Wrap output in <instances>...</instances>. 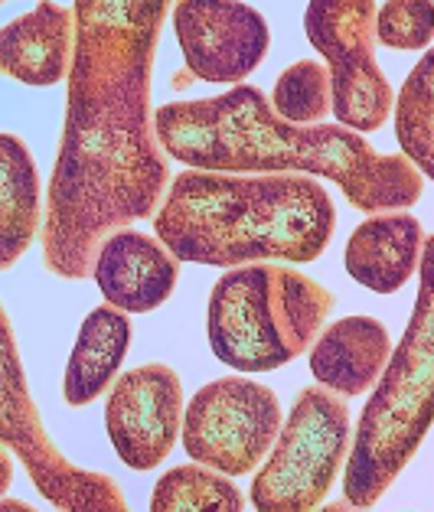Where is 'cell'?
<instances>
[{"label": "cell", "instance_id": "7c38bea8", "mask_svg": "<svg viewBox=\"0 0 434 512\" xmlns=\"http://www.w3.org/2000/svg\"><path fill=\"white\" fill-rule=\"evenodd\" d=\"M177 274L180 261L164 242L131 229L105 235L92 261L98 291L124 314H151L167 304L177 287Z\"/></svg>", "mask_w": 434, "mask_h": 512}, {"label": "cell", "instance_id": "30bf717a", "mask_svg": "<svg viewBox=\"0 0 434 512\" xmlns=\"http://www.w3.org/2000/svg\"><path fill=\"white\" fill-rule=\"evenodd\" d=\"M173 33L186 72L216 85L252 76L271 43L265 17L242 0H177Z\"/></svg>", "mask_w": 434, "mask_h": 512}, {"label": "cell", "instance_id": "44dd1931", "mask_svg": "<svg viewBox=\"0 0 434 512\" xmlns=\"http://www.w3.org/2000/svg\"><path fill=\"white\" fill-rule=\"evenodd\" d=\"M376 40L389 49H425L434 40V0H386L376 14Z\"/></svg>", "mask_w": 434, "mask_h": 512}, {"label": "cell", "instance_id": "5b68a950", "mask_svg": "<svg viewBox=\"0 0 434 512\" xmlns=\"http://www.w3.org/2000/svg\"><path fill=\"white\" fill-rule=\"evenodd\" d=\"M330 307L324 287L294 268H235L209 294V346L239 372L281 369L317 340Z\"/></svg>", "mask_w": 434, "mask_h": 512}, {"label": "cell", "instance_id": "6da1fadb", "mask_svg": "<svg viewBox=\"0 0 434 512\" xmlns=\"http://www.w3.org/2000/svg\"><path fill=\"white\" fill-rule=\"evenodd\" d=\"M170 0H76L69 105L49 180L43 261L79 281L105 235L147 219L167 186L151 66Z\"/></svg>", "mask_w": 434, "mask_h": 512}, {"label": "cell", "instance_id": "8fae6325", "mask_svg": "<svg viewBox=\"0 0 434 512\" xmlns=\"http://www.w3.org/2000/svg\"><path fill=\"white\" fill-rule=\"evenodd\" d=\"M180 421V376L160 362L124 372L105 402V428L111 447L124 464L141 473L164 464L177 444Z\"/></svg>", "mask_w": 434, "mask_h": 512}, {"label": "cell", "instance_id": "cb8c5ba5", "mask_svg": "<svg viewBox=\"0 0 434 512\" xmlns=\"http://www.w3.org/2000/svg\"><path fill=\"white\" fill-rule=\"evenodd\" d=\"M0 4H4V0H0Z\"/></svg>", "mask_w": 434, "mask_h": 512}, {"label": "cell", "instance_id": "ba28073f", "mask_svg": "<svg viewBox=\"0 0 434 512\" xmlns=\"http://www.w3.org/2000/svg\"><path fill=\"white\" fill-rule=\"evenodd\" d=\"M304 33L330 66L337 121L350 131H379L395 108V95L372 56L376 0H310Z\"/></svg>", "mask_w": 434, "mask_h": 512}, {"label": "cell", "instance_id": "2e32d148", "mask_svg": "<svg viewBox=\"0 0 434 512\" xmlns=\"http://www.w3.org/2000/svg\"><path fill=\"white\" fill-rule=\"evenodd\" d=\"M131 343V323L118 307H95L82 320L79 340L72 346L66 379H62V398L72 408H82L95 402L98 395L108 392L115 382V372L121 369L124 353Z\"/></svg>", "mask_w": 434, "mask_h": 512}, {"label": "cell", "instance_id": "603a6c76", "mask_svg": "<svg viewBox=\"0 0 434 512\" xmlns=\"http://www.w3.org/2000/svg\"><path fill=\"white\" fill-rule=\"evenodd\" d=\"M0 509H27L23 503H0Z\"/></svg>", "mask_w": 434, "mask_h": 512}, {"label": "cell", "instance_id": "d6986e66", "mask_svg": "<svg viewBox=\"0 0 434 512\" xmlns=\"http://www.w3.org/2000/svg\"><path fill=\"white\" fill-rule=\"evenodd\" d=\"M154 512H239L242 493L226 480V473L200 470V467H173L157 480L151 493Z\"/></svg>", "mask_w": 434, "mask_h": 512}, {"label": "cell", "instance_id": "5bb4252c", "mask_svg": "<svg viewBox=\"0 0 434 512\" xmlns=\"http://www.w3.org/2000/svg\"><path fill=\"white\" fill-rule=\"evenodd\" d=\"M72 14L53 0H40L23 17L0 27V72L33 89H49L69 72Z\"/></svg>", "mask_w": 434, "mask_h": 512}, {"label": "cell", "instance_id": "7402d4cb", "mask_svg": "<svg viewBox=\"0 0 434 512\" xmlns=\"http://www.w3.org/2000/svg\"><path fill=\"white\" fill-rule=\"evenodd\" d=\"M10 483H14V464H10V457L0 451V496L10 490Z\"/></svg>", "mask_w": 434, "mask_h": 512}, {"label": "cell", "instance_id": "277c9868", "mask_svg": "<svg viewBox=\"0 0 434 512\" xmlns=\"http://www.w3.org/2000/svg\"><path fill=\"white\" fill-rule=\"evenodd\" d=\"M418 281L412 320L356 424L343 477L346 506L356 509L379 503L434 424V235L421 248Z\"/></svg>", "mask_w": 434, "mask_h": 512}, {"label": "cell", "instance_id": "e0dca14e", "mask_svg": "<svg viewBox=\"0 0 434 512\" xmlns=\"http://www.w3.org/2000/svg\"><path fill=\"white\" fill-rule=\"evenodd\" d=\"M40 229V173L27 144L0 134V271L14 268Z\"/></svg>", "mask_w": 434, "mask_h": 512}, {"label": "cell", "instance_id": "8992f818", "mask_svg": "<svg viewBox=\"0 0 434 512\" xmlns=\"http://www.w3.org/2000/svg\"><path fill=\"white\" fill-rule=\"evenodd\" d=\"M350 451V411L324 385L297 395L278 444L252 480V506L262 512H307L324 503Z\"/></svg>", "mask_w": 434, "mask_h": 512}, {"label": "cell", "instance_id": "52a82bcc", "mask_svg": "<svg viewBox=\"0 0 434 512\" xmlns=\"http://www.w3.org/2000/svg\"><path fill=\"white\" fill-rule=\"evenodd\" d=\"M0 444H10L27 467L33 486L56 509L66 512H124L128 503L121 486L105 477L76 467L56 451L43 431L40 411L27 389V372L17 353L14 330L0 307Z\"/></svg>", "mask_w": 434, "mask_h": 512}, {"label": "cell", "instance_id": "ac0fdd59", "mask_svg": "<svg viewBox=\"0 0 434 512\" xmlns=\"http://www.w3.org/2000/svg\"><path fill=\"white\" fill-rule=\"evenodd\" d=\"M395 137L418 173L434 183V46L402 85L395 102Z\"/></svg>", "mask_w": 434, "mask_h": 512}, {"label": "cell", "instance_id": "7a4b0ae2", "mask_svg": "<svg viewBox=\"0 0 434 512\" xmlns=\"http://www.w3.org/2000/svg\"><path fill=\"white\" fill-rule=\"evenodd\" d=\"M154 134L170 157L193 170L317 173L363 212L408 209L421 196V173L408 157L379 154L343 124L284 121L255 85L157 108Z\"/></svg>", "mask_w": 434, "mask_h": 512}, {"label": "cell", "instance_id": "ffe728a7", "mask_svg": "<svg viewBox=\"0 0 434 512\" xmlns=\"http://www.w3.org/2000/svg\"><path fill=\"white\" fill-rule=\"evenodd\" d=\"M275 115L291 124H317L324 121L327 111H333L330 98V72L320 62L301 59L288 66L275 82L271 95Z\"/></svg>", "mask_w": 434, "mask_h": 512}, {"label": "cell", "instance_id": "4fadbf2b", "mask_svg": "<svg viewBox=\"0 0 434 512\" xmlns=\"http://www.w3.org/2000/svg\"><path fill=\"white\" fill-rule=\"evenodd\" d=\"M389 356V330L376 317H343L317 333L310 349V376L324 389L353 398L379 382Z\"/></svg>", "mask_w": 434, "mask_h": 512}, {"label": "cell", "instance_id": "9c48e42d", "mask_svg": "<svg viewBox=\"0 0 434 512\" xmlns=\"http://www.w3.org/2000/svg\"><path fill=\"white\" fill-rule=\"evenodd\" d=\"M281 431V405L268 385L226 376L203 385L183 415V451L226 477L255 470Z\"/></svg>", "mask_w": 434, "mask_h": 512}, {"label": "cell", "instance_id": "9a60e30c", "mask_svg": "<svg viewBox=\"0 0 434 512\" xmlns=\"http://www.w3.org/2000/svg\"><path fill=\"white\" fill-rule=\"evenodd\" d=\"M421 248H425L421 222L408 212H386L359 222L346 242L343 261L350 278L366 291L395 294L415 274Z\"/></svg>", "mask_w": 434, "mask_h": 512}, {"label": "cell", "instance_id": "3957f363", "mask_svg": "<svg viewBox=\"0 0 434 512\" xmlns=\"http://www.w3.org/2000/svg\"><path fill=\"white\" fill-rule=\"evenodd\" d=\"M337 226V209L320 183L297 177H226L186 170L157 206L154 235L177 261L235 268L245 261H314Z\"/></svg>", "mask_w": 434, "mask_h": 512}]
</instances>
